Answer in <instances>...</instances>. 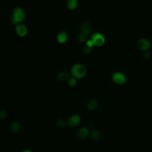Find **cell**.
Here are the masks:
<instances>
[{"label":"cell","mask_w":152,"mask_h":152,"mask_svg":"<svg viewBox=\"0 0 152 152\" xmlns=\"http://www.w3.org/2000/svg\"><path fill=\"white\" fill-rule=\"evenodd\" d=\"M71 74L73 77L77 79H81L86 75L87 69L83 64H75L71 68Z\"/></svg>","instance_id":"obj_1"},{"label":"cell","mask_w":152,"mask_h":152,"mask_svg":"<svg viewBox=\"0 0 152 152\" xmlns=\"http://www.w3.org/2000/svg\"><path fill=\"white\" fill-rule=\"evenodd\" d=\"M26 18V12L24 10L20 7L15 8L12 12L11 18V23L13 24H17L22 23Z\"/></svg>","instance_id":"obj_2"},{"label":"cell","mask_w":152,"mask_h":152,"mask_svg":"<svg viewBox=\"0 0 152 152\" xmlns=\"http://www.w3.org/2000/svg\"><path fill=\"white\" fill-rule=\"evenodd\" d=\"M90 39L93 40L94 46L98 47L102 46L106 42L104 36L99 32H94L92 33Z\"/></svg>","instance_id":"obj_3"},{"label":"cell","mask_w":152,"mask_h":152,"mask_svg":"<svg viewBox=\"0 0 152 152\" xmlns=\"http://www.w3.org/2000/svg\"><path fill=\"white\" fill-rule=\"evenodd\" d=\"M112 80L114 83L118 85H122L126 83V77L124 73L117 71L112 74Z\"/></svg>","instance_id":"obj_4"},{"label":"cell","mask_w":152,"mask_h":152,"mask_svg":"<svg viewBox=\"0 0 152 152\" xmlns=\"http://www.w3.org/2000/svg\"><path fill=\"white\" fill-rule=\"evenodd\" d=\"M138 48L144 52L147 51L151 47V43L150 41L145 38H140L137 41Z\"/></svg>","instance_id":"obj_5"},{"label":"cell","mask_w":152,"mask_h":152,"mask_svg":"<svg viewBox=\"0 0 152 152\" xmlns=\"http://www.w3.org/2000/svg\"><path fill=\"white\" fill-rule=\"evenodd\" d=\"M15 31L18 36L20 37H24L27 34L28 29L24 24L21 23L15 25Z\"/></svg>","instance_id":"obj_6"},{"label":"cell","mask_w":152,"mask_h":152,"mask_svg":"<svg viewBox=\"0 0 152 152\" xmlns=\"http://www.w3.org/2000/svg\"><path fill=\"white\" fill-rule=\"evenodd\" d=\"M81 122V117L77 114L72 115L67 120L66 124L71 127L76 126Z\"/></svg>","instance_id":"obj_7"},{"label":"cell","mask_w":152,"mask_h":152,"mask_svg":"<svg viewBox=\"0 0 152 152\" xmlns=\"http://www.w3.org/2000/svg\"><path fill=\"white\" fill-rule=\"evenodd\" d=\"M80 28L81 32L86 34H89L91 33L93 27L91 25V24L87 21H84L81 24L80 26Z\"/></svg>","instance_id":"obj_8"},{"label":"cell","mask_w":152,"mask_h":152,"mask_svg":"<svg viewBox=\"0 0 152 152\" xmlns=\"http://www.w3.org/2000/svg\"><path fill=\"white\" fill-rule=\"evenodd\" d=\"M90 132L88 128L86 126H83L80 128V129L77 132V136L80 139L83 140L86 138L88 136Z\"/></svg>","instance_id":"obj_9"},{"label":"cell","mask_w":152,"mask_h":152,"mask_svg":"<svg viewBox=\"0 0 152 152\" xmlns=\"http://www.w3.org/2000/svg\"><path fill=\"white\" fill-rule=\"evenodd\" d=\"M68 38V34L65 31H61L59 32L56 36L57 42L60 44H64L66 43Z\"/></svg>","instance_id":"obj_10"},{"label":"cell","mask_w":152,"mask_h":152,"mask_svg":"<svg viewBox=\"0 0 152 152\" xmlns=\"http://www.w3.org/2000/svg\"><path fill=\"white\" fill-rule=\"evenodd\" d=\"M56 78L58 80L61 82H65L68 81L69 78V74L66 71H61L58 73Z\"/></svg>","instance_id":"obj_11"},{"label":"cell","mask_w":152,"mask_h":152,"mask_svg":"<svg viewBox=\"0 0 152 152\" xmlns=\"http://www.w3.org/2000/svg\"><path fill=\"white\" fill-rule=\"evenodd\" d=\"M20 128H21V124L18 121H13L10 124V129L11 131L14 133L18 132Z\"/></svg>","instance_id":"obj_12"},{"label":"cell","mask_w":152,"mask_h":152,"mask_svg":"<svg viewBox=\"0 0 152 152\" xmlns=\"http://www.w3.org/2000/svg\"><path fill=\"white\" fill-rule=\"evenodd\" d=\"M78 6V0H67L66 7L70 10H75Z\"/></svg>","instance_id":"obj_13"},{"label":"cell","mask_w":152,"mask_h":152,"mask_svg":"<svg viewBox=\"0 0 152 152\" xmlns=\"http://www.w3.org/2000/svg\"><path fill=\"white\" fill-rule=\"evenodd\" d=\"M97 106L98 102L96 99L90 100L87 104V107L89 110H94L97 107Z\"/></svg>","instance_id":"obj_14"},{"label":"cell","mask_w":152,"mask_h":152,"mask_svg":"<svg viewBox=\"0 0 152 152\" xmlns=\"http://www.w3.org/2000/svg\"><path fill=\"white\" fill-rule=\"evenodd\" d=\"M91 138L94 141H97L100 138V132L96 129L93 130L90 133Z\"/></svg>","instance_id":"obj_15"},{"label":"cell","mask_w":152,"mask_h":152,"mask_svg":"<svg viewBox=\"0 0 152 152\" xmlns=\"http://www.w3.org/2000/svg\"><path fill=\"white\" fill-rule=\"evenodd\" d=\"M88 39V34H86L83 32H81L78 35V40L81 43L86 42Z\"/></svg>","instance_id":"obj_16"},{"label":"cell","mask_w":152,"mask_h":152,"mask_svg":"<svg viewBox=\"0 0 152 152\" xmlns=\"http://www.w3.org/2000/svg\"><path fill=\"white\" fill-rule=\"evenodd\" d=\"M56 125L59 127V128H62V127H64L66 124H67L65 122V121L62 118H60V119H58L57 121H56Z\"/></svg>","instance_id":"obj_17"},{"label":"cell","mask_w":152,"mask_h":152,"mask_svg":"<svg viewBox=\"0 0 152 152\" xmlns=\"http://www.w3.org/2000/svg\"><path fill=\"white\" fill-rule=\"evenodd\" d=\"M77 78H75L73 77L71 78H69V80H68V84L70 87H74L77 84Z\"/></svg>","instance_id":"obj_18"},{"label":"cell","mask_w":152,"mask_h":152,"mask_svg":"<svg viewBox=\"0 0 152 152\" xmlns=\"http://www.w3.org/2000/svg\"><path fill=\"white\" fill-rule=\"evenodd\" d=\"M8 115V113L5 110H0V120L5 119Z\"/></svg>","instance_id":"obj_19"},{"label":"cell","mask_w":152,"mask_h":152,"mask_svg":"<svg viewBox=\"0 0 152 152\" xmlns=\"http://www.w3.org/2000/svg\"><path fill=\"white\" fill-rule=\"evenodd\" d=\"M92 50H93V48H91V47H89L87 45H86L83 49V52L86 53V54H88V53H90L91 52H92Z\"/></svg>","instance_id":"obj_20"},{"label":"cell","mask_w":152,"mask_h":152,"mask_svg":"<svg viewBox=\"0 0 152 152\" xmlns=\"http://www.w3.org/2000/svg\"><path fill=\"white\" fill-rule=\"evenodd\" d=\"M86 45H87V46H89V47H91V48H93V47L94 46V43H93V40H92L91 39H88V40H87V42H86Z\"/></svg>","instance_id":"obj_21"},{"label":"cell","mask_w":152,"mask_h":152,"mask_svg":"<svg viewBox=\"0 0 152 152\" xmlns=\"http://www.w3.org/2000/svg\"><path fill=\"white\" fill-rule=\"evenodd\" d=\"M151 53L147 50V51H145L144 52V54H143V56H144V58H145V59H150V58H151Z\"/></svg>","instance_id":"obj_22"},{"label":"cell","mask_w":152,"mask_h":152,"mask_svg":"<svg viewBox=\"0 0 152 152\" xmlns=\"http://www.w3.org/2000/svg\"><path fill=\"white\" fill-rule=\"evenodd\" d=\"M22 152H33V151H31L30 150H29V149H25V150H24Z\"/></svg>","instance_id":"obj_23"}]
</instances>
